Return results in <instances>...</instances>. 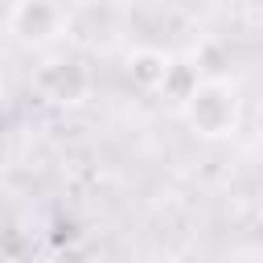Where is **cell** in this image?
Wrapping results in <instances>:
<instances>
[{"mask_svg":"<svg viewBox=\"0 0 263 263\" xmlns=\"http://www.w3.org/2000/svg\"><path fill=\"white\" fill-rule=\"evenodd\" d=\"M53 263H95V255H90L86 242H62L53 251Z\"/></svg>","mask_w":263,"mask_h":263,"instance_id":"5","label":"cell"},{"mask_svg":"<svg viewBox=\"0 0 263 263\" xmlns=\"http://www.w3.org/2000/svg\"><path fill=\"white\" fill-rule=\"evenodd\" d=\"M4 25H8L12 41H21L29 49H45L74 29V8H62L53 0H16L8 8Z\"/></svg>","mask_w":263,"mask_h":263,"instance_id":"2","label":"cell"},{"mask_svg":"<svg viewBox=\"0 0 263 263\" xmlns=\"http://www.w3.org/2000/svg\"><path fill=\"white\" fill-rule=\"evenodd\" d=\"M238 111H242V99H238V86L222 74H210L197 82V90L185 99L181 107V119L189 123V132H197L201 140H226L234 136L238 127Z\"/></svg>","mask_w":263,"mask_h":263,"instance_id":"1","label":"cell"},{"mask_svg":"<svg viewBox=\"0 0 263 263\" xmlns=\"http://www.w3.org/2000/svg\"><path fill=\"white\" fill-rule=\"evenodd\" d=\"M255 140H259V148H263V103L255 107Z\"/></svg>","mask_w":263,"mask_h":263,"instance_id":"6","label":"cell"},{"mask_svg":"<svg viewBox=\"0 0 263 263\" xmlns=\"http://www.w3.org/2000/svg\"><path fill=\"white\" fill-rule=\"evenodd\" d=\"M173 66H177V58L164 53L160 45H136L127 53V78L144 95H164V82H168Z\"/></svg>","mask_w":263,"mask_h":263,"instance_id":"4","label":"cell"},{"mask_svg":"<svg viewBox=\"0 0 263 263\" xmlns=\"http://www.w3.org/2000/svg\"><path fill=\"white\" fill-rule=\"evenodd\" d=\"M33 90L58 107H78L90 95V70L78 58H49L33 70Z\"/></svg>","mask_w":263,"mask_h":263,"instance_id":"3","label":"cell"}]
</instances>
